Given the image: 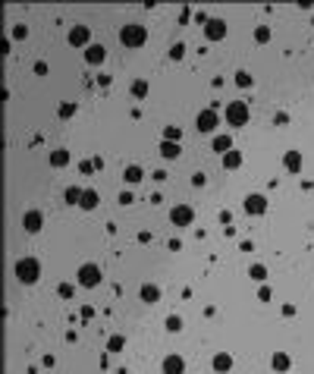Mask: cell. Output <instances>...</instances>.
Here are the masks:
<instances>
[{
    "label": "cell",
    "mask_w": 314,
    "mask_h": 374,
    "mask_svg": "<svg viewBox=\"0 0 314 374\" xmlns=\"http://www.w3.org/2000/svg\"><path fill=\"white\" fill-rule=\"evenodd\" d=\"M145 41H148V28L141 25V22H126V25L119 28V44H123V47L135 50V47H145Z\"/></svg>",
    "instance_id": "cell-1"
},
{
    "label": "cell",
    "mask_w": 314,
    "mask_h": 374,
    "mask_svg": "<svg viewBox=\"0 0 314 374\" xmlns=\"http://www.w3.org/2000/svg\"><path fill=\"white\" fill-rule=\"evenodd\" d=\"M13 274H16V280L19 283H38V277H41V261L38 258H19L16 264H13Z\"/></svg>",
    "instance_id": "cell-2"
},
{
    "label": "cell",
    "mask_w": 314,
    "mask_h": 374,
    "mask_svg": "<svg viewBox=\"0 0 314 374\" xmlns=\"http://www.w3.org/2000/svg\"><path fill=\"white\" fill-rule=\"evenodd\" d=\"M223 119H226V123L233 126V129H242V126L251 119L248 104H245V101H229V104H226V110H223Z\"/></svg>",
    "instance_id": "cell-3"
},
{
    "label": "cell",
    "mask_w": 314,
    "mask_h": 374,
    "mask_svg": "<svg viewBox=\"0 0 314 374\" xmlns=\"http://www.w3.org/2000/svg\"><path fill=\"white\" fill-rule=\"evenodd\" d=\"M104 280V274H101V267L98 264H91V261H85V264L79 267V286H85V289H94L98 283Z\"/></svg>",
    "instance_id": "cell-4"
},
{
    "label": "cell",
    "mask_w": 314,
    "mask_h": 374,
    "mask_svg": "<svg viewBox=\"0 0 314 374\" xmlns=\"http://www.w3.org/2000/svg\"><path fill=\"white\" fill-rule=\"evenodd\" d=\"M170 223H173V227H192V223H195V208L192 205H173L170 208Z\"/></svg>",
    "instance_id": "cell-5"
},
{
    "label": "cell",
    "mask_w": 314,
    "mask_h": 374,
    "mask_svg": "<svg viewBox=\"0 0 314 374\" xmlns=\"http://www.w3.org/2000/svg\"><path fill=\"white\" fill-rule=\"evenodd\" d=\"M66 41H69V47H91V28H88L85 22H79V25L69 28Z\"/></svg>",
    "instance_id": "cell-6"
},
{
    "label": "cell",
    "mask_w": 314,
    "mask_h": 374,
    "mask_svg": "<svg viewBox=\"0 0 314 374\" xmlns=\"http://www.w3.org/2000/svg\"><path fill=\"white\" fill-rule=\"evenodd\" d=\"M195 126H198V132H217V126H220V114H217L214 107L201 110V114L195 117Z\"/></svg>",
    "instance_id": "cell-7"
},
{
    "label": "cell",
    "mask_w": 314,
    "mask_h": 374,
    "mask_svg": "<svg viewBox=\"0 0 314 374\" xmlns=\"http://www.w3.org/2000/svg\"><path fill=\"white\" fill-rule=\"evenodd\" d=\"M267 205H270V201H267L264 195H245V201H242V208H245V214H251V217H261V214H267Z\"/></svg>",
    "instance_id": "cell-8"
},
{
    "label": "cell",
    "mask_w": 314,
    "mask_h": 374,
    "mask_svg": "<svg viewBox=\"0 0 314 374\" xmlns=\"http://www.w3.org/2000/svg\"><path fill=\"white\" fill-rule=\"evenodd\" d=\"M41 227H44V214L41 211H25L22 214V230H25V233H41Z\"/></svg>",
    "instance_id": "cell-9"
},
{
    "label": "cell",
    "mask_w": 314,
    "mask_h": 374,
    "mask_svg": "<svg viewBox=\"0 0 314 374\" xmlns=\"http://www.w3.org/2000/svg\"><path fill=\"white\" fill-rule=\"evenodd\" d=\"M204 38L207 41H223V38H226V22H223V19H207Z\"/></svg>",
    "instance_id": "cell-10"
},
{
    "label": "cell",
    "mask_w": 314,
    "mask_h": 374,
    "mask_svg": "<svg viewBox=\"0 0 314 374\" xmlns=\"http://www.w3.org/2000/svg\"><path fill=\"white\" fill-rule=\"evenodd\" d=\"M160 371L163 374H185V358L182 355H167V358H163V365H160Z\"/></svg>",
    "instance_id": "cell-11"
},
{
    "label": "cell",
    "mask_w": 314,
    "mask_h": 374,
    "mask_svg": "<svg viewBox=\"0 0 314 374\" xmlns=\"http://www.w3.org/2000/svg\"><path fill=\"white\" fill-rule=\"evenodd\" d=\"M104 60H107V50H104L101 44H91V47H85V63H88V66H101Z\"/></svg>",
    "instance_id": "cell-12"
},
{
    "label": "cell",
    "mask_w": 314,
    "mask_h": 374,
    "mask_svg": "<svg viewBox=\"0 0 314 374\" xmlns=\"http://www.w3.org/2000/svg\"><path fill=\"white\" fill-rule=\"evenodd\" d=\"M211 365H214L217 374H229V371H233V355H229V352H217L211 358Z\"/></svg>",
    "instance_id": "cell-13"
},
{
    "label": "cell",
    "mask_w": 314,
    "mask_h": 374,
    "mask_svg": "<svg viewBox=\"0 0 314 374\" xmlns=\"http://www.w3.org/2000/svg\"><path fill=\"white\" fill-rule=\"evenodd\" d=\"M138 296H141V302L154 305V302H160V286H157V283H141Z\"/></svg>",
    "instance_id": "cell-14"
},
{
    "label": "cell",
    "mask_w": 314,
    "mask_h": 374,
    "mask_svg": "<svg viewBox=\"0 0 314 374\" xmlns=\"http://www.w3.org/2000/svg\"><path fill=\"white\" fill-rule=\"evenodd\" d=\"M98 201H101L98 189H85V192H82V201H79V208H82V211H94V208H98Z\"/></svg>",
    "instance_id": "cell-15"
},
{
    "label": "cell",
    "mask_w": 314,
    "mask_h": 374,
    "mask_svg": "<svg viewBox=\"0 0 314 374\" xmlns=\"http://www.w3.org/2000/svg\"><path fill=\"white\" fill-rule=\"evenodd\" d=\"M283 167H286L289 173H302V154H298V151H286V154H283Z\"/></svg>",
    "instance_id": "cell-16"
},
{
    "label": "cell",
    "mask_w": 314,
    "mask_h": 374,
    "mask_svg": "<svg viewBox=\"0 0 314 374\" xmlns=\"http://www.w3.org/2000/svg\"><path fill=\"white\" fill-rule=\"evenodd\" d=\"M242 151H239V148H233V151H226L223 154V170H239L242 167Z\"/></svg>",
    "instance_id": "cell-17"
},
{
    "label": "cell",
    "mask_w": 314,
    "mask_h": 374,
    "mask_svg": "<svg viewBox=\"0 0 314 374\" xmlns=\"http://www.w3.org/2000/svg\"><path fill=\"white\" fill-rule=\"evenodd\" d=\"M211 148H214V151H217V154H220V158H223V154H226V151H233V136H214Z\"/></svg>",
    "instance_id": "cell-18"
},
{
    "label": "cell",
    "mask_w": 314,
    "mask_h": 374,
    "mask_svg": "<svg viewBox=\"0 0 314 374\" xmlns=\"http://www.w3.org/2000/svg\"><path fill=\"white\" fill-rule=\"evenodd\" d=\"M179 151H182V148H179V141H167V139L160 141V158L176 161V158H179Z\"/></svg>",
    "instance_id": "cell-19"
},
{
    "label": "cell",
    "mask_w": 314,
    "mask_h": 374,
    "mask_svg": "<svg viewBox=\"0 0 314 374\" xmlns=\"http://www.w3.org/2000/svg\"><path fill=\"white\" fill-rule=\"evenodd\" d=\"M123 179L129 186H135V183H141V179H145V170L138 167V164H129V167H126V173H123Z\"/></svg>",
    "instance_id": "cell-20"
},
{
    "label": "cell",
    "mask_w": 314,
    "mask_h": 374,
    "mask_svg": "<svg viewBox=\"0 0 314 374\" xmlns=\"http://www.w3.org/2000/svg\"><path fill=\"white\" fill-rule=\"evenodd\" d=\"M69 164V148H54L50 151V167H66Z\"/></svg>",
    "instance_id": "cell-21"
},
{
    "label": "cell",
    "mask_w": 314,
    "mask_h": 374,
    "mask_svg": "<svg viewBox=\"0 0 314 374\" xmlns=\"http://www.w3.org/2000/svg\"><path fill=\"white\" fill-rule=\"evenodd\" d=\"M289 365H292V362H289L286 352H273V355H270V368H273V371L283 374V371H289Z\"/></svg>",
    "instance_id": "cell-22"
},
{
    "label": "cell",
    "mask_w": 314,
    "mask_h": 374,
    "mask_svg": "<svg viewBox=\"0 0 314 374\" xmlns=\"http://www.w3.org/2000/svg\"><path fill=\"white\" fill-rule=\"evenodd\" d=\"M129 92H132V98H135V101H145L151 88H148V82H145V79H135V82L129 85Z\"/></svg>",
    "instance_id": "cell-23"
},
{
    "label": "cell",
    "mask_w": 314,
    "mask_h": 374,
    "mask_svg": "<svg viewBox=\"0 0 314 374\" xmlns=\"http://www.w3.org/2000/svg\"><path fill=\"white\" fill-rule=\"evenodd\" d=\"M82 192H85V189H79V186H69V189H66V205H79V201H82Z\"/></svg>",
    "instance_id": "cell-24"
},
{
    "label": "cell",
    "mask_w": 314,
    "mask_h": 374,
    "mask_svg": "<svg viewBox=\"0 0 314 374\" xmlns=\"http://www.w3.org/2000/svg\"><path fill=\"white\" fill-rule=\"evenodd\" d=\"M248 277H251V280H258V283H264L267 280V267L264 264H251L248 267Z\"/></svg>",
    "instance_id": "cell-25"
},
{
    "label": "cell",
    "mask_w": 314,
    "mask_h": 374,
    "mask_svg": "<svg viewBox=\"0 0 314 374\" xmlns=\"http://www.w3.org/2000/svg\"><path fill=\"white\" fill-rule=\"evenodd\" d=\"M163 324H167L170 333H179V330H182V318H179V315H167V321H163Z\"/></svg>",
    "instance_id": "cell-26"
},
{
    "label": "cell",
    "mask_w": 314,
    "mask_h": 374,
    "mask_svg": "<svg viewBox=\"0 0 314 374\" xmlns=\"http://www.w3.org/2000/svg\"><path fill=\"white\" fill-rule=\"evenodd\" d=\"M126 346V340H123V336H119V333H113V336H110V340H107V352H119V349H123Z\"/></svg>",
    "instance_id": "cell-27"
},
{
    "label": "cell",
    "mask_w": 314,
    "mask_h": 374,
    "mask_svg": "<svg viewBox=\"0 0 314 374\" xmlns=\"http://www.w3.org/2000/svg\"><path fill=\"white\" fill-rule=\"evenodd\" d=\"M255 41H258V44H267V41H270V25H258V28H255Z\"/></svg>",
    "instance_id": "cell-28"
},
{
    "label": "cell",
    "mask_w": 314,
    "mask_h": 374,
    "mask_svg": "<svg viewBox=\"0 0 314 374\" xmlns=\"http://www.w3.org/2000/svg\"><path fill=\"white\" fill-rule=\"evenodd\" d=\"M57 293H60V299H72L76 296V286H72V283H60Z\"/></svg>",
    "instance_id": "cell-29"
},
{
    "label": "cell",
    "mask_w": 314,
    "mask_h": 374,
    "mask_svg": "<svg viewBox=\"0 0 314 374\" xmlns=\"http://www.w3.org/2000/svg\"><path fill=\"white\" fill-rule=\"evenodd\" d=\"M60 119H69V117H76V104H60Z\"/></svg>",
    "instance_id": "cell-30"
},
{
    "label": "cell",
    "mask_w": 314,
    "mask_h": 374,
    "mask_svg": "<svg viewBox=\"0 0 314 374\" xmlns=\"http://www.w3.org/2000/svg\"><path fill=\"white\" fill-rule=\"evenodd\" d=\"M185 57V44L182 41H176L173 47H170V60H182Z\"/></svg>",
    "instance_id": "cell-31"
},
{
    "label": "cell",
    "mask_w": 314,
    "mask_h": 374,
    "mask_svg": "<svg viewBox=\"0 0 314 374\" xmlns=\"http://www.w3.org/2000/svg\"><path fill=\"white\" fill-rule=\"evenodd\" d=\"M236 85H239V88H251V76H248L245 70H242V72H236Z\"/></svg>",
    "instance_id": "cell-32"
},
{
    "label": "cell",
    "mask_w": 314,
    "mask_h": 374,
    "mask_svg": "<svg viewBox=\"0 0 314 374\" xmlns=\"http://www.w3.org/2000/svg\"><path fill=\"white\" fill-rule=\"evenodd\" d=\"M179 136H182L179 126H167V129H163V139H167V141H179Z\"/></svg>",
    "instance_id": "cell-33"
},
{
    "label": "cell",
    "mask_w": 314,
    "mask_h": 374,
    "mask_svg": "<svg viewBox=\"0 0 314 374\" xmlns=\"http://www.w3.org/2000/svg\"><path fill=\"white\" fill-rule=\"evenodd\" d=\"M13 38H16V41H25V38H28V25H13Z\"/></svg>",
    "instance_id": "cell-34"
},
{
    "label": "cell",
    "mask_w": 314,
    "mask_h": 374,
    "mask_svg": "<svg viewBox=\"0 0 314 374\" xmlns=\"http://www.w3.org/2000/svg\"><path fill=\"white\" fill-rule=\"evenodd\" d=\"M79 173H82V176H91V173H94V164H91V161H82V164H79Z\"/></svg>",
    "instance_id": "cell-35"
},
{
    "label": "cell",
    "mask_w": 314,
    "mask_h": 374,
    "mask_svg": "<svg viewBox=\"0 0 314 374\" xmlns=\"http://www.w3.org/2000/svg\"><path fill=\"white\" fill-rule=\"evenodd\" d=\"M258 299H261V302H270V299H273V289H270V286H261V289H258Z\"/></svg>",
    "instance_id": "cell-36"
},
{
    "label": "cell",
    "mask_w": 314,
    "mask_h": 374,
    "mask_svg": "<svg viewBox=\"0 0 314 374\" xmlns=\"http://www.w3.org/2000/svg\"><path fill=\"white\" fill-rule=\"evenodd\" d=\"M50 72V66L44 63V60H38V63H35V76H47Z\"/></svg>",
    "instance_id": "cell-37"
},
{
    "label": "cell",
    "mask_w": 314,
    "mask_h": 374,
    "mask_svg": "<svg viewBox=\"0 0 314 374\" xmlns=\"http://www.w3.org/2000/svg\"><path fill=\"white\" fill-rule=\"evenodd\" d=\"M119 205H132V201H135V195H132V192H119Z\"/></svg>",
    "instance_id": "cell-38"
},
{
    "label": "cell",
    "mask_w": 314,
    "mask_h": 374,
    "mask_svg": "<svg viewBox=\"0 0 314 374\" xmlns=\"http://www.w3.org/2000/svg\"><path fill=\"white\" fill-rule=\"evenodd\" d=\"M79 315H82V321H91V318H94V308H91V305H82Z\"/></svg>",
    "instance_id": "cell-39"
},
{
    "label": "cell",
    "mask_w": 314,
    "mask_h": 374,
    "mask_svg": "<svg viewBox=\"0 0 314 374\" xmlns=\"http://www.w3.org/2000/svg\"><path fill=\"white\" fill-rule=\"evenodd\" d=\"M189 16H192V10H189V6H182V10H179V25H185Z\"/></svg>",
    "instance_id": "cell-40"
},
{
    "label": "cell",
    "mask_w": 314,
    "mask_h": 374,
    "mask_svg": "<svg viewBox=\"0 0 314 374\" xmlns=\"http://www.w3.org/2000/svg\"><path fill=\"white\" fill-rule=\"evenodd\" d=\"M273 123H276V126H286V123H289V117H286V114H283V110H280V114L273 117Z\"/></svg>",
    "instance_id": "cell-41"
},
{
    "label": "cell",
    "mask_w": 314,
    "mask_h": 374,
    "mask_svg": "<svg viewBox=\"0 0 314 374\" xmlns=\"http://www.w3.org/2000/svg\"><path fill=\"white\" fill-rule=\"evenodd\" d=\"M204 183H207V179H204V173H195V176H192V186H198V189H201Z\"/></svg>",
    "instance_id": "cell-42"
},
{
    "label": "cell",
    "mask_w": 314,
    "mask_h": 374,
    "mask_svg": "<svg viewBox=\"0 0 314 374\" xmlns=\"http://www.w3.org/2000/svg\"><path fill=\"white\" fill-rule=\"evenodd\" d=\"M292 315H295V305L286 302V305H283V318H292Z\"/></svg>",
    "instance_id": "cell-43"
},
{
    "label": "cell",
    "mask_w": 314,
    "mask_h": 374,
    "mask_svg": "<svg viewBox=\"0 0 314 374\" xmlns=\"http://www.w3.org/2000/svg\"><path fill=\"white\" fill-rule=\"evenodd\" d=\"M167 249H170V252H179V249H182V242H179V239H170Z\"/></svg>",
    "instance_id": "cell-44"
},
{
    "label": "cell",
    "mask_w": 314,
    "mask_h": 374,
    "mask_svg": "<svg viewBox=\"0 0 314 374\" xmlns=\"http://www.w3.org/2000/svg\"><path fill=\"white\" fill-rule=\"evenodd\" d=\"M138 242L148 245V242H151V233H148V230H141V233H138Z\"/></svg>",
    "instance_id": "cell-45"
}]
</instances>
